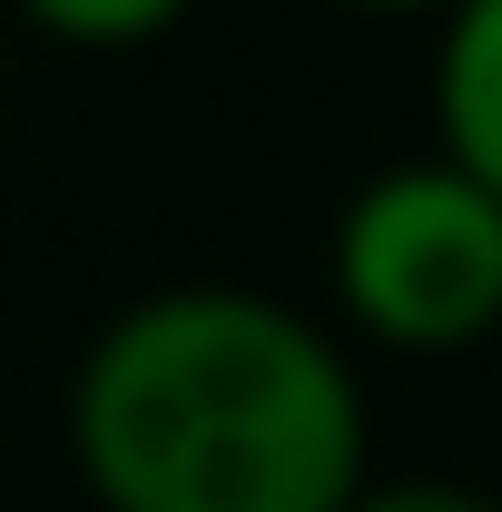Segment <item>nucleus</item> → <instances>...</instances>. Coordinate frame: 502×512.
Instances as JSON below:
<instances>
[{"label":"nucleus","instance_id":"nucleus-1","mask_svg":"<svg viewBox=\"0 0 502 512\" xmlns=\"http://www.w3.org/2000/svg\"><path fill=\"white\" fill-rule=\"evenodd\" d=\"M69 463L99 512H345L365 493V384L276 296L168 286L89 335Z\"/></svg>","mask_w":502,"mask_h":512},{"label":"nucleus","instance_id":"nucleus-2","mask_svg":"<svg viewBox=\"0 0 502 512\" xmlns=\"http://www.w3.org/2000/svg\"><path fill=\"white\" fill-rule=\"evenodd\" d=\"M335 296L394 355H463L502 325V197L443 158H394L335 217Z\"/></svg>","mask_w":502,"mask_h":512},{"label":"nucleus","instance_id":"nucleus-3","mask_svg":"<svg viewBox=\"0 0 502 512\" xmlns=\"http://www.w3.org/2000/svg\"><path fill=\"white\" fill-rule=\"evenodd\" d=\"M434 158L502 197V0H453L434 40Z\"/></svg>","mask_w":502,"mask_h":512},{"label":"nucleus","instance_id":"nucleus-4","mask_svg":"<svg viewBox=\"0 0 502 512\" xmlns=\"http://www.w3.org/2000/svg\"><path fill=\"white\" fill-rule=\"evenodd\" d=\"M10 10L69 50H138V40H168L197 0H10Z\"/></svg>","mask_w":502,"mask_h":512},{"label":"nucleus","instance_id":"nucleus-5","mask_svg":"<svg viewBox=\"0 0 502 512\" xmlns=\"http://www.w3.org/2000/svg\"><path fill=\"white\" fill-rule=\"evenodd\" d=\"M345 512H502V493L453 483V473H404V483H365Z\"/></svg>","mask_w":502,"mask_h":512},{"label":"nucleus","instance_id":"nucleus-6","mask_svg":"<svg viewBox=\"0 0 502 512\" xmlns=\"http://www.w3.org/2000/svg\"><path fill=\"white\" fill-rule=\"evenodd\" d=\"M335 10H453V0H335Z\"/></svg>","mask_w":502,"mask_h":512},{"label":"nucleus","instance_id":"nucleus-7","mask_svg":"<svg viewBox=\"0 0 502 512\" xmlns=\"http://www.w3.org/2000/svg\"><path fill=\"white\" fill-rule=\"evenodd\" d=\"M0 99H10V40H0Z\"/></svg>","mask_w":502,"mask_h":512}]
</instances>
